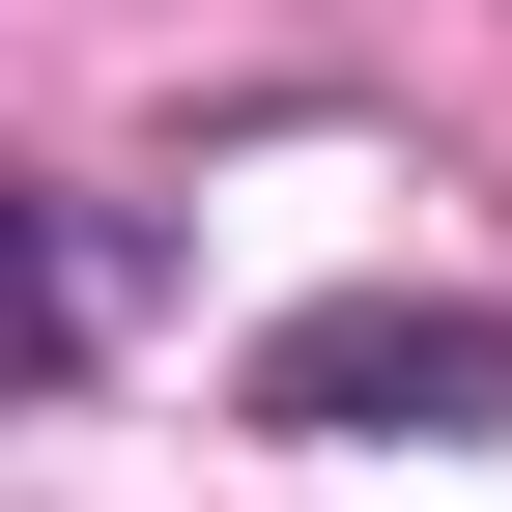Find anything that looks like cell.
I'll use <instances>...</instances> for the list:
<instances>
[{
	"label": "cell",
	"instance_id": "7a4b0ae2",
	"mask_svg": "<svg viewBox=\"0 0 512 512\" xmlns=\"http://www.w3.org/2000/svg\"><path fill=\"white\" fill-rule=\"evenodd\" d=\"M86 342V285H57V228H0V370H57Z\"/></svg>",
	"mask_w": 512,
	"mask_h": 512
},
{
	"label": "cell",
	"instance_id": "6da1fadb",
	"mask_svg": "<svg viewBox=\"0 0 512 512\" xmlns=\"http://www.w3.org/2000/svg\"><path fill=\"white\" fill-rule=\"evenodd\" d=\"M484 399H512V313H427V285L256 342V427H484Z\"/></svg>",
	"mask_w": 512,
	"mask_h": 512
}]
</instances>
